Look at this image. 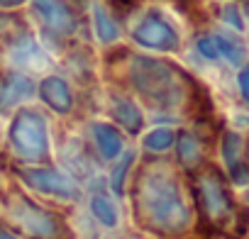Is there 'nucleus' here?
<instances>
[{
    "label": "nucleus",
    "instance_id": "nucleus-1",
    "mask_svg": "<svg viewBox=\"0 0 249 239\" xmlns=\"http://www.w3.org/2000/svg\"><path fill=\"white\" fill-rule=\"evenodd\" d=\"M135 39L142 47L149 49H176L178 44V34L174 30V25L159 13V10H149L147 15L140 17V22L135 25Z\"/></svg>",
    "mask_w": 249,
    "mask_h": 239
},
{
    "label": "nucleus",
    "instance_id": "nucleus-2",
    "mask_svg": "<svg viewBox=\"0 0 249 239\" xmlns=\"http://www.w3.org/2000/svg\"><path fill=\"white\" fill-rule=\"evenodd\" d=\"M32 8L49 32L69 37L76 30V13L66 0H32Z\"/></svg>",
    "mask_w": 249,
    "mask_h": 239
},
{
    "label": "nucleus",
    "instance_id": "nucleus-3",
    "mask_svg": "<svg viewBox=\"0 0 249 239\" xmlns=\"http://www.w3.org/2000/svg\"><path fill=\"white\" fill-rule=\"evenodd\" d=\"M15 144L25 152V154H37L44 152V127L42 120L35 115H22L15 122Z\"/></svg>",
    "mask_w": 249,
    "mask_h": 239
},
{
    "label": "nucleus",
    "instance_id": "nucleus-4",
    "mask_svg": "<svg viewBox=\"0 0 249 239\" xmlns=\"http://www.w3.org/2000/svg\"><path fill=\"white\" fill-rule=\"evenodd\" d=\"M93 22H95V32L103 42H112L120 37V27L112 17V13L103 5V3H95L93 5Z\"/></svg>",
    "mask_w": 249,
    "mask_h": 239
},
{
    "label": "nucleus",
    "instance_id": "nucleus-5",
    "mask_svg": "<svg viewBox=\"0 0 249 239\" xmlns=\"http://www.w3.org/2000/svg\"><path fill=\"white\" fill-rule=\"evenodd\" d=\"M42 90H44V98H47V100H49L54 107L66 110V107L71 105V95H69V90H66V85H64L61 81L49 78V81L42 85Z\"/></svg>",
    "mask_w": 249,
    "mask_h": 239
},
{
    "label": "nucleus",
    "instance_id": "nucleus-6",
    "mask_svg": "<svg viewBox=\"0 0 249 239\" xmlns=\"http://www.w3.org/2000/svg\"><path fill=\"white\" fill-rule=\"evenodd\" d=\"M213 39H215V44H217V54L227 56L232 64H239V61H242L244 49H242L237 42H232V39H227V37H213Z\"/></svg>",
    "mask_w": 249,
    "mask_h": 239
},
{
    "label": "nucleus",
    "instance_id": "nucleus-7",
    "mask_svg": "<svg viewBox=\"0 0 249 239\" xmlns=\"http://www.w3.org/2000/svg\"><path fill=\"white\" fill-rule=\"evenodd\" d=\"M98 142H100V149H103L105 154H112V152L120 147L117 135H115L110 127H103V125H98Z\"/></svg>",
    "mask_w": 249,
    "mask_h": 239
},
{
    "label": "nucleus",
    "instance_id": "nucleus-8",
    "mask_svg": "<svg viewBox=\"0 0 249 239\" xmlns=\"http://www.w3.org/2000/svg\"><path fill=\"white\" fill-rule=\"evenodd\" d=\"M181 159L186 161V164H193V161H198V144L186 135V137H181Z\"/></svg>",
    "mask_w": 249,
    "mask_h": 239
},
{
    "label": "nucleus",
    "instance_id": "nucleus-9",
    "mask_svg": "<svg viewBox=\"0 0 249 239\" xmlns=\"http://www.w3.org/2000/svg\"><path fill=\"white\" fill-rule=\"evenodd\" d=\"M171 139H174V137H171V132H169V130H157V132L147 139V144H149V147H154V149H164V147H169V144H171Z\"/></svg>",
    "mask_w": 249,
    "mask_h": 239
},
{
    "label": "nucleus",
    "instance_id": "nucleus-10",
    "mask_svg": "<svg viewBox=\"0 0 249 239\" xmlns=\"http://www.w3.org/2000/svg\"><path fill=\"white\" fill-rule=\"evenodd\" d=\"M237 15H239V13H237V8H232V5L222 10V17H225L230 25H234L237 30H242V17H237Z\"/></svg>",
    "mask_w": 249,
    "mask_h": 239
},
{
    "label": "nucleus",
    "instance_id": "nucleus-11",
    "mask_svg": "<svg viewBox=\"0 0 249 239\" xmlns=\"http://www.w3.org/2000/svg\"><path fill=\"white\" fill-rule=\"evenodd\" d=\"M239 90H242L244 100L249 102V66H244V68L239 71Z\"/></svg>",
    "mask_w": 249,
    "mask_h": 239
},
{
    "label": "nucleus",
    "instance_id": "nucleus-12",
    "mask_svg": "<svg viewBox=\"0 0 249 239\" xmlns=\"http://www.w3.org/2000/svg\"><path fill=\"white\" fill-rule=\"evenodd\" d=\"M25 0H0V5L3 8H15V5H22Z\"/></svg>",
    "mask_w": 249,
    "mask_h": 239
},
{
    "label": "nucleus",
    "instance_id": "nucleus-13",
    "mask_svg": "<svg viewBox=\"0 0 249 239\" xmlns=\"http://www.w3.org/2000/svg\"><path fill=\"white\" fill-rule=\"evenodd\" d=\"M244 13H247V20H249V3H247V8H244Z\"/></svg>",
    "mask_w": 249,
    "mask_h": 239
}]
</instances>
